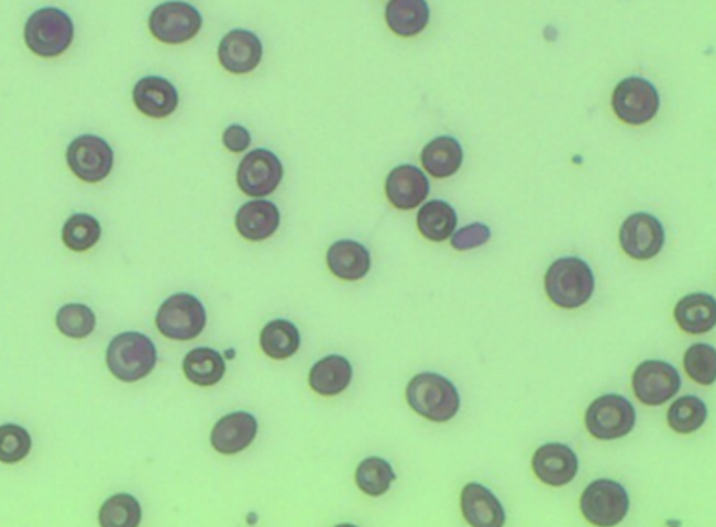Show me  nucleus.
Segmentation results:
<instances>
[{"label": "nucleus", "instance_id": "1", "mask_svg": "<svg viewBox=\"0 0 716 527\" xmlns=\"http://www.w3.org/2000/svg\"><path fill=\"white\" fill-rule=\"evenodd\" d=\"M544 288L554 306L575 310L591 300L595 292V275L585 261L577 256H564L550 265Z\"/></svg>", "mask_w": 716, "mask_h": 527}, {"label": "nucleus", "instance_id": "2", "mask_svg": "<svg viewBox=\"0 0 716 527\" xmlns=\"http://www.w3.org/2000/svg\"><path fill=\"white\" fill-rule=\"evenodd\" d=\"M406 397L417 415L434 422L452 420L460 408L456 386L436 373H421L412 377L407 386Z\"/></svg>", "mask_w": 716, "mask_h": 527}, {"label": "nucleus", "instance_id": "3", "mask_svg": "<svg viewBox=\"0 0 716 527\" xmlns=\"http://www.w3.org/2000/svg\"><path fill=\"white\" fill-rule=\"evenodd\" d=\"M156 349L148 337L141 332H122L111 341L107 350L109 372L125 383L145 378L155 369Z\"/></svg>", "mask_w": 716, "mask_h": 527}, {"label": "nucleus", "instance_id": "4", "mask_svg": "<svg viewBox=\"0 0 716 527\" xmlns=\"http://www.w3.org/2000/svg\"><path fill=\"white\" fill-rule=\"evenodd\" d=\"M75 35L74 22L58 8L33 12L25 25V42L41 58H56L69 50Z\"/></svg>", "mask_w": 716, "mask_h": 527}, {"label": "nucleus", "instance_id": "5", "mask_svg": "<svg viewBox=\"0 0 716 527\" xmlns=\"http://www.w3.org/2000/svg\"><path fill=\"white\" fill-rule=\"evenodd\" d=\"M155 321L161 334L167 339L189 341L206 329L207 311L192 294L178 293L163 303Z\"/></svg>", "mask_w": 716, "mask_h": 527}, {"label": "nucleus", "instance_id": "6", "mask_svg": "<svg viewBox=\"0 0 716 527\" xmlns=\"http://www.w3.org/2000/svg\"><path fill=\"white\" fill-rule=\"evenodd\" d=\"M637 411L632 403L620 394H605L587 408V431L599 440L623 439L634 430Z\"/></svg>", "mask_w": 716, "mask_h": 527}, {"label": "nucleus", "instance_id": "7", "mask_svg": "<svg viewBox=\"0 0 716 527\" xmlns=\"http://www.w3.org/2000/svg\"><path fill=\"white\" fill-rule=\"evenodd\" d=\"M581 510L590 524L601 527L619 525L628 515L629 496L623 484L599 479L585 488Z\"/></svg>", "mask_w": 716, "mask_h": 527}, {"label": "nucleus", "instance_id": "8", "mask_svg": "<svg viewBox=\"0 0 716 527\" xmlns=\"http://www.w3.org/2000/svg\"><path fill=\"white\" fill-rule=\"evenodd\" d=\"M203 19L196 7L187 2L158 4L150 15V31L159 42L181 45L194 40L201 31Z\"/></svg>", "mask_w": 716, "mask_h": 527}, {"label": "nucleus", "instance_id": "9", "mask_svg": "<svg viewBox=\"0 0 716 527\" xmlns=\"http://www.w3.org/2000/svg\"><path fill=\"white\" fill-rule=\"evenodd\" d=\"M661 98L649 80L632 76L618 84L612 94V108L620 121L645 125L657 117Z\"/></svg>", "mask_w": 716, "mask_h": 527}, {"label": "nucleus", "instance_id": "10", "mask_svg": "<svg viewBox=\"0 0 716 527\" xmlns=\"http://www.w3.org/2000/svg\"><path fill=\"white\" fill-rule=\"evenodd\" d=\"M66 163L82 182L101 183L113 168V151L101 136L80 135L70 142Z\"/></svg>", "mask_w": 716, "mask_h": 527}, {"label": "nucleus", "instance_id": "11", "mask_svg": "<svg viewBox=\"0 0 716 527\" xmlns=\"http://www.w3.org/2000/svg\"><path fill=\"white\" fill-rule=\"evenodd\" d=\"M284 177V166L274 152L257 149L249 152L236 171V183L245 196H272Z\"/></svg>", "mask_w": 716, "mask_h": 527}, {"label": "nucleus", "instance_id": "12", "mask_svg": "<svg viewBox=\"0 0 716 527\" xmlns=\"http://www.w3.org/2000/svg\"><path fill=\"white\" fill-rule=\"evenodd\" d=\"M632 387L635 396L643 405L661 406L680 392L681 376L672 364L662 360H648L635 370Z\"/></svg>", "mask_w": 716, "mask_h": 527}, {"label": "nucleus", "instance_id": "13", "mask_svg": "<svg viewBox=\"0 0 716 527\" xmlns=\"http://www.w3.org/2000/svg\"><path fill=\"white\" fill-rule=\"evenodd\" d=\"M620 246L630 259L652 260L665 244V230L657 217L637 212L626 218L619 232Z\"/></svg>", "mask_w": 716, "mask_h": 527}, {"label": "nucleus", "instance_id": "14", "mask_svg": "<svg viewBox=\"0 0 716 527\" xmlns=\"http://www.w3.org/2000/svg\"><path fill=\"white\" fill-rule=\"evenodd\" d=\"M532 468L540 482L548 486L561 487L576 477L580 460L569 446L548 443L536 450Z\"/></svg>", "mask_w": 716, "mask_h": 527}, {"label": "nucleus", "instance_id": "15", "mask_svg": "<svg viewBox=\"0 0 716 527\" xmlns=\"http://www.w3.org/2000/svg\"><path fill=\"white\" fill-rule=\"evenodd\" d=\"M263 44L255 33L245 30H234L220 42L218 61L222 68L234 75L253 73L263 59Z\"/></svg>", "mask_w": 716, "mask_h": 527}, {"label": "nucleus", "instance_id": "16", "mask_svg": "<svg viewBox=\"0 0 716 527\" xmlns=\"http://www.w3.org/2000/svg\"><path fill=\"white\" fill-rule=\"evenodd\" d=\"M430 183L423 171L415 165H398L388 174L386 194L397 210L409 211L419 207L429 197Z\"/></svg>", "mask_w": 716, "mask_h": 527}, {"label": "nucleus", "instance_id": "17", "mask_svg": "<svg viewBox=\"0 0 716 527\" xmlns=\"http://www.w3.org/2000/svg\"><path fill=\"white\" fill-rule=\"evenodd\" d=\"M132 98L137 111L155 120L173 116L179 103L177 88L163 76H145L137 80Z\"/></svg>", "mask_w": 716, "mask_h": 527}, {"label": "nucleus", "instance_id": "18", "mask_svg": "<svg viewBox=\"0 0 716 527\" xmlns=\"http://www.w3.org/2000/svg\"><path fill=\"white\" fill-rule=\"evenodd\" d=\"M258 422L246 411L230 413L218 420L211 433L212 448L221 454L243 452L257 436Z\"/></svg>", "mask_w": 716, "mask_h": 527}, {"label": "nucleus", "instance_id": "19", "mask_svg": "<svg viewBox=\"0 0 716 527\" xmlns=\"http://www.w3.org/2000/svg\"><path fill=\"white\" fill-rule=\"evenodd\" d=\"M464 519L474 527H502L506 524L504 506L486 486L469 483L462 491Z\"/></svg>", "mask_w": 716, "mask_h": 527}, {"label": "nucleus", "instance_id": "20", "mask_svg": "<svg viewBox=\"0 0 716 527\" xmlns=\"http://www.w3.org/2000/svg\"><path fill=\"white\" fill-rule=\"evenodd\" d=\"M282 216L277 206L265 199L244 204L236 212L235 227L241 237L249 241H264L278 230Z\"/></svg>", "mask_w": 716, "mask_h": 527}, {"label": "nucleus", "instance_id": "21", "mask_svg": "<svg viewBox=\"0 0 716 527\" xmlns=\"http://www.w3.org/2000/svg\"><path fill=\"white\" fill-rule=\"evenodd\" d=\"M327 265L337 278L357 282L366 277L372 268V256L363 244L353 240L334 242L327 253Z\"/></svg>", "mask_w": 716, "mask_h": 527}, {"label": "nucleus", "instance_id": "22", "mask_svg": "<svg viewBox=\"0 0 716 527\" xmlns=\"http://www.w3.org/2000/svg\"><path fill=\"white\" fill-rule=\"evenodd\" d=\"M678 326L687 334H705L714 330L716 325V303L713 296L705 293L690 294L681 298L675 307Z\"/></svg>", "mask_w": 716, "mask_h": 527}, {"label": "nucleus", "instance_id": "23", "mask_svg": "<svg viewBox=\"0 0 716 527\" xmlns=\"http://www.w3.org/2000/svg\"><path fill=\"white\" fill-rule=\"evenodd\" d=\"M353 378V367L343 355H327L312 365L310 387L324 397L337 396L350 386Z\"/></svg>", "mask_w": 716, "mask_h": 527}, {"label": "nucleus", "instance_id": "24", "mask_svg": "<svg viewBox=\"0 0 716 527\" xmlns=\"http://www.w3.org/2000/svg\"><path fill=\"white\" fill-rule=\"evenodd\" d=\"M463 149L456 138L439 136L430 141L421 152V165L431 177H452L463 164Z\"/></svg>", "mask_w": 716, "mask_h": 527}, {"label": "nucleus", "instance_id": "25", "mask_svg": "<svg viewBox=\"0 0 716 527\" xmlns=\"http://www.w3.org/2000/svg\"><path fill=\"white\" fill-rule=\"evenodd\" d=\"M386 21L398 36L419 35L429 25V4L426 0H390L386 8Z\"/></svg>", "mask_w": 716, "mask_h": 527}, {"label": "nucleus", "instance_id": "26", "mask_svg": "<svg viewBox=\"0 0 716 527\" xmlns=\"http://www.w3.org/2000/svg\"><path fill=\"white\" fill-rule=\"evenodd\" d=\"M417 227L425 239L443 242L453 235L458 227V213L450 204L433 199L417 213Z\"/></svg>", "mask_w": 716, "mask_h": 527}, {"label": "nucleus", "instance_id": "27", "mask_svg": "<svg viewBox=\"0 0 716 527\" xmlns=\"http://www.w3.org/2000/svg\"><path fill=\"white\" fill-rule=\"evenodd\" d=\"M185 377L196 386L211 387L220 383L225 374V362L218 351L199 347L185 355L183 364Z\"/></svg>", "mask_w": 716, "mask_h": 527}, {"label": "nucleus", "instance_id": "28", "mask_svg": "<svg viewBox=\"0 0 716 527\" xmlns=\"http://www.w3.org/2000/svg\"><path fill=\"white\" fill-rule=\"evenodd\" d=\"M260 344L269 359H290L300 349V331L291 321L278 318L269 321L261 331Z\"/></svg>", "mask_w": 716, "mask_h": 527}, {"label": "nucleus", "instance_id": "29", "mask_svg": "<svg viewBox=\"0 0 716 527\" xmlns=\"http://www.w3.org/2000/svg\"><path fill=\"white\" fill-rule=\"evenodd\" d=\"M395 481L396 473L392 464L387 460L376 458V455L364 459L355 470V483H357L360 491L368 496H383Z\"/></svg>", "mask_w": 716, "mask_h": 527}, {"label": "nucleus", "instance_id": "30", "mask_svg": "<svg viewBox=\"0 0 716 527\" xmlns=\"http://www.w3.org/2000/svg\"><path fill=\"white\" fill-rule=\"evenodd\" d=\"M101 224L89 213H75L65 222L62 230V241L75 253L91 250L101 240Z\"/></svg>", "mask_w": 716, "mask_h": 527}, {"label": "nucleus", "instance_id": "31", "mask_svg": "<svg viewBox=\"0 0 716 527\" xmlns=\"http://www.w3.org/2000/svg\"><path fill=\"white\" fill-rule=\"evenodd\" d=\"M708 417V408L700 397L684 396L678 398L668 410V425L681 435L694 433L701 429Z\"/></svg>", "mask_w": 716, "mask_h": 527}, {"label": "nucleus", "instance_id": "32", "mask_svg": "<svg viewBox=\"0 0 716 527\" xmlns=\"http://www.w3.org/2000/svg\"><path fill=\"white\" fill-rule=\"evenodd\" d=\"M141 519L140 502L126 493L109 497L99 510V524L103 527H136Z\"/></svg>", "mask_w": 716, "mask_h": 527}, {"label": "nucleus", "instance_id": "33", "mask_svg": "<svg viewBox=\"0 0 716 527\" xmlns=\"http://www.w3.org/2000/svg\"><path fill=\"white\" fill-rule=\"evenodd\" d=\"M56 326L62 334L80 340L92 334L97 317L85 304H66L56 315Z\"/></svg>", "mask_w": 716, "mask_h": 527}, {"label": "nucleus", "instance_id": "34", "mask_svg": "<svg viewBox=\"0 0 716 527\" xmlns=\"http://www.w3.org/2000/svg\"><path fill=\"white\" fill-rule=\"evenodd\" d=\"M684 365L687 376L702 386H711L716 380V351L713 345L698 343L685 353Z\"/></svg>", "mask_w": 716, "mask_h": 527}, {"label": "nucleus", "instance_id": "35", "mask_svg": "<svg viewBox=\"0 0 716 527\" xmlns=\"http://www.w3.org/2000/svg\"><path fill=\"white\" fill-rule=\"evenodd\" d=\"M32 439L26 429L18 425L0 426V462H21L31 453Z\"/></svg>", "mask_w": 716, "mask_h": 527}, {"label": "nucleus", "instance_id": "36", "mask_svg": "<svg viewBox=\"0 0 716 527\" xmlns=\"http://www.w3.org/2000/svg\"><path fill=\"white\" fill-rule=\"evenodd\" d=\"M491 228L482 224V222H474V224L463 227L462 230L454 232L452 246L458 251L477 249V246L485 245L491 240Z\"/></svg>", "mask_w": 716, "mask_h": 527}, {"label": "nucleus", "instance_id": "37", "mask_svg": "<svg viewBox=\"0 0 716 527\" xmlns=\"http://www.w3.org/2000/svg\"><path fill=\"white\" fill-rule=\"evenodd\" d=\"M222 142H224L225 149L234 154H241L250 149L251 145V134L245 127L230 125L224 131L222 135Z\"/></svg>", "mask_w": 716, "mask_h": 527}]
</instances>
